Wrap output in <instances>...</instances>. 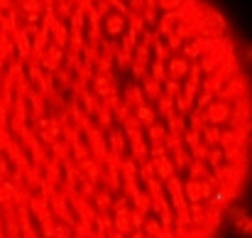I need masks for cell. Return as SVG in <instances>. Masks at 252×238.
Instances as JSON below:
<instances>
[{
	"instance_id": "8",
	"label": "cell",
	"mask_w": 252,
	"mask_h": 238,
	"mask_svg": "<svg viewBox=\"0 0 252 238\" xmlns=\"http://www.w3.org/2000/svg\"><path fill=\"white\" fill-rule=\"evenodd\" d=\"M17 47H20V54H30V42H27V32L22 30L20 35H17Z\"/></svg>"
},
{
	"instance_id": "6",
	"label": "cell",
	"mask_w": 252,
	"mask_h": 238,
	"mask_svg": "<svg viewBox=\"0 0 252 238\" xmlns=\"http://www.w3.org/2000/svg\"><path fill=\"white\" fill-rule=\"evenodd\" d=\"M123 27H125L123 15H110V17L105 20V30H108V35H110V37H118V35L123 32Z\"/></svg>"
},
{
	"instance_id": "4",
	"label": "cell",
	"mask_w": 252,
	"mask_h": 238,
	"mask_svg": "<svg viewBox=\"0 0 252 238\" xmlns=\"http://www.w3.org/2000/svg\"><path fill=\"white\" fill-rule=\"evenodd\" d=\"M62 49H64V47H59V44L52 42V47H49V52H47V57H44V62H42L49 72H57V69L62 67V57H64Z\"/></svg>"
},
{
	"instance_id": "7",
	"label": "cell",
	"mask_w": 252,
	"mask_h": 238,
	"mask_svg": "<svg viewBox=\"0 0 252 238\" xmlns=\"http://www.w3.org/2000/svg\"><path fill=\"white\" fill-rule=\"evenodd\" d=\"M93 88H95V96H100V98H110L113 93V88H110V77H98L95 83H93Z\"/></svg>"
},
{
	"instance_id": "2",
	"label": "cell",
	"mask_w": 252,
	"mask_h": 238,
	"mask_svg": "<svg viewBox=\"0 0 252 238\" xmlns=\"http://www.w3.org/2000/svg\"><path fill=\"white\" fill-rule=\"evenodd\" d=\"M152 162H155V172H157L159 182H169L176 174V167H174V162H171V158H169L167 153L159 155V158H152Z\"/></svg>"
},
{
	"instance_id": "10",
	"label": "cell",
	"mask_w": 252,
	"mask_h": 238,
	"mask_svg": "<svg viewBox=\"0 0 252 238\" xmlns=\"http://www.w3.org/2000/svg\"><path fill=\"white\" fill-rule=\"evenodd\" d=\"M130 238H150V236H147L145 231H132V234H130Z\"/></svg>"
},
{
	"instance_id": "1",
	"label": "cell",
	"mask_w": 252,
	"mask_h": 238,
	"mask_svg": "<svg viewBox=\"0 0 252 238\" xmlns=\"http://www.w3.org/2000/svg\"><path fill=\"white\" fill-rule=\"evenodd\" d=\"M167 194L171 199V209L174 214H181V211H189V199H186V192H184V182L174 174L167 182Z\"/></svg>"
},
{
	"instance_id": "5",
	"label": "cell",
	"mask_w": 252,
	"mask_h": 238,
	"mask_svg": "<svg viewBox=\"0 0 252 238\" xmlns=\"http://www.w3.org/2000/svg\"><path fill=\"white\" fill-rule=\"evenodd\" d=\"M137 123L140 125H145V128H150L152 123H157V116H155V111L147 106V101H142V103H137Z\"/></svg>"
},
{
	"instance_id": "3",
	"label": "cell",
	"mask_w": 252,
	"mask_h": 238,
	"mask_svg": "<svg viewBox=\"0 0 252 238\" xmlns=\"http://www.w3.org/2000/svg\"><path fill=\"white\" fill-rule=\"evenodd\" d=\"M169 79H181L186 72H191V64H189V59L186 57H174V59H169Z\"/></svg>"
},
{
	"instance_id": "9",
	"label": "cell",
	"mask_w": 252,
	"mask_h": 238,
	"mask_svg": "<svg viewBox=\"0 0 252 238\" xmlns=\"http://www.w3.org/2000/svg\"><path fill=\"white\" fill-rule=\"evenodd\" d=\"M157 5H159L164 12H171V10H176V7L181 5V0H159Z\"/></svg>"
}]
</instances>
